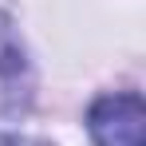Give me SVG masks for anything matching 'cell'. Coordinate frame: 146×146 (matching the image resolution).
I'll use <instances>...</instances> for the list:
<instances>
[{
	"label": "cell",
	"instance_id": "7a4b0ae2",
	"mask_svg": "<svg viewBox=\"0 0 146 146\" xmlns=\"http://www.w3.org/2000/svg\"><path fill=\"white\" fill-rule=\"evenodd\" d=\"M32 91H36V83H32L28 51L20 36L12 32V24L0 16V134L28 115Z\"/></svg>",
	"mask_w": 146,
	"mask_h": 146
},
{
	"label": "cell",
	"instance_id": "6da1fadb",
	"mask_svg": "<svg viewBox=\"0 0 146 146\" xmlns=\"http://www.w3.org/2000/svg\"><path fill=\"white\" fill-rule=\"evenodd\" d=\"M87 130L95 146H146V107L134 91L103 95L87 111Z\"/></svg>",
	"mask_w": 146,
	"mask_h": 146
},
{
	"label": "cell",
	"instance_id": "3957f363",
	"mask_svg": "<svg viewBox=\"0 0 146 146\" xmlns=\"http://www.w3.org/2000/svg\"><path fill=\"white\" fill-rule=\"evenodd\" d=\"M0 146H48V142H36V138H16V134H0Z\"/></svg>",
	"mask_w": 146,
	"mask_h": 146
}]
</instances>
